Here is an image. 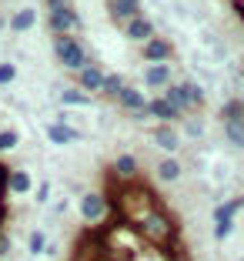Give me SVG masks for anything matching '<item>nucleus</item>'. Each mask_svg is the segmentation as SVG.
<instances>
[{
    "label": "nucleus",
    "instance_id": "23",
    "mask_svg": "<svg viewBox=\"0 0 244 261\" xmlns=\"http://www.w3.org/2000/svg\"><path fill=\"white\" fill-rule=\"evenodd\" d=\"M224 138H228L237 151H244V117L241 121H228L224 124Z\"/></svg>",
    "mask_w": 244,
    "mask_h": 261
},
{
    "label": "nucleus",
    "instance_id": "15",
    "mask_svg": "<svg viewBox=\"0 0 244 261\" xmlns=\"http://www.w3.org/2000/svg\"><path fill=\"white\" fill-rule=\"evenodd\" d=\"M117 104H121L127 114H141V111H147V97L141 94V87H134V84H127V87L121 91Z\"/></svg>",
    "mask_w": 244,
    "mask_h": 261
},
{
    "label": "nucleus",
    "instance_id": "6",
    "mask_svg": "<svg viewBox=\"0 0 244 261\" xmlns=\"http://www.w3.org/2000/svg\"><path fill=\"white\" fill-rule=\"evenodd\" d=\"M147 114H151L157 124H177V121H184V114L171 104L168 97H164V94H157V97L147 100Z\"/></svg>",
    "mask_w": 244,
    "mask_h": 261
},
{
    "label": "nucleus",
    "instance_id": "25",
    "mask_svg": "<svg viewBox=\"0 0 244 261\" xmlns=\"http://www.w3.org/2000/svg\"><path fill=\"white\" fill-rule=\"evenodd\" d=\"M17 144H20V134H17L14 127H4V130H0V154L14 151Z\"/></svg>",
    "mask_w": 244,
    "mask_h": 261
},
{
    "label": "nucleus",
    "instance_id": "30",
    "mask_svg": "<svg viewBox=\"0 0 244 261\" xmlns=\"http://www.w3.org/2000/svg\"><path fill=\"white\" fill-rule=\"evenodd\" d=\"M37 201H40V204H47V201H50V181H44V185L37 188Z\"/></svg>",
    "mask_w": 244,
    "mask_h": 261
},
{
    "label": "nucleus",
    "instance_id": "14",
    "mask_svg": "<svg viewBox=\"0 0 244 261\" xmlns=\"http://www.w3.org/2000/svg\"><path fill=\"white\" fill-rule=\"evenodd\" d=\"M151 138L160 151H168V154H174L177 147H181V134H177V127H171V124H157Z\"/></svg>",
    "mask_w": 244,
    "mask_h": 261
},
{
    "label": "nucleus",
    "instance_id": "2",
    "mask_svg": "<svg viewBox=\"0 0 244 261\" xmlns=\"http://www.w3.org/2000/svg\"><path fill=\"white\" fill-rule=\"evenodd\" d=\"M50 50H53V57H57V64L67 67V70H74V74H80V70L91 64V61H87L84 44H80L74 34H67V37H53L50 40Z\"/></svg>",
    "mask_w": 244,
    "mask_h": 261
},
{
    "label": "nucleus",
    "instance_id": "9",
    "mask_svg": "<svg viewBox=\"0 0 244 261\" xmlns=\"http://www.w3.org/2000/svg\"><path fill=\"white\" fill-rule=\"evenodd\" d=\"M144 4L141 0H107V14H111V20H117L124 27V23H130L134 17H141L144 14Z\"/></svg>",
    "mask_w": 244,
    "mask_h": 261
},
{
    "label": "nucleus",
    "instance_id": "17",
    "mask_svg": "<svg viewBox=\"0 0 244 261\" xmlns=\"http://www.w3.org/2000/svg\"><path fill=\"white\" fill-rule=\"evenodd\" d=\"M244 207V201H241V194L237 198H231V201H221V204L211 211V221L214 224H221V221H237V211Z\"/></svg>",
    "mask_w": 244,
    "mask_h": 261
},
{
    "label": "nucleus",
    "instance_id": "1",
    "mask_svg": "<svg viewBox=\"0 0 244 261\" xmlns=\"http://www.w3.org/2000/svg\"><path fill=\"white\" fill-rule=\"evenodd\" d=\"M138 231H141V238H144V241H151V245H157V248L177 245V224H174V218H171L160 204H154L147 215L138 218Z\"/></svg>",
    "mask_w": 244,
    "mask_h": 261
},
{
    "label": "nucleus",
    "instance_id": "33",
    "mask_svg": "<svg viewBox=\"0 0 244 261\" xmlns=\"http://www.w3.org/2000/svg\"><path fill=\"white\" fill-rule=\"evenodd\" d=\"M10 27V17H0V31H7Z\"/></svg>",
    "mask_w": 244,
    "mask_h": 261
},
{
    "label": "nucleus",
    "instance_id": "7",
    "mask_svg": "<svg viewBox=\"0 0 244 261\" xmlns=\"http://www.w3.org/2000/svg\"><path fill=\"white\" fill-rule=\"evenodd\" d=\"M44 134H47V141H50V144H61V147L77 144V141H80V130H77L74 124H67V121H50L44 127Z\"/></svg>",
    "mask_w": 244,
    "mask_h": 261
},
{
    "label": "nucleus",
    "instance_id": "16",
    "mask_svg": "<svg viewBox=\"0 0 244 261\" xmlns=\"http://www.w3.org/2000/svg\"><path fill=\"white\" fill-rule=\"evenodd\" d=\"M114 174L121 177L124 185H130V181H134V177L141 174L138 158H134V154H117V158H114Z\"/></svg>",
    "mask_w": 244,
    "mask_h": 261
},
{
    "label": "nucleus",
    "instance_id": "32",
    "mask_svg": "<svg viewBox=\"0 0 244 261\" xmlns=\"http://www.w3.org/2000/svg\"><path fill=\"white\" fill-rule=\"evenodd\" d=\"M47 10H57V7H67V0H44Z\"/></svg>",
    "mask_w": 244,
    "mask_h": 261
},
{
    "label": "nucleus",
    "instance_id": "18",
    "mask_svg": "<svg viewBox=\"0 0 244 261\" xmlns=\"http://www.w3.org/2000/svg\"><path fill=\"white\" fill-rule=\"evenodd\" d=\"M61 104H64V108H87V104H91V94L80 91L77 84L61 87Z\"/></svg>",
    "mask_w": 244,
    "mask_h": 261
},
{
    "label": "nucleus",
    "instance_id": "4",
    "mask_svg": "<svg viewBox=\"0 0 244 261\" xmlns=\"http://www.w3.org/2000/svg\"><path fill=\"white\" fill-rule=\"evenodd\" d=\"M80 14H77L74 7H57V10H47V31L53 34V37H67V34L80 31Z\"/></svg>",
    "mask_w": 244,
    "mask_h": 261
},
{
    "label": "nucleus",
    "instance_id": "31",
    "mask_svg": "<svg viewBox=\"0 0 244 261\" xmlns=\"http://www.w3.org/2000/svg\"><path fill=\"white\" fill-rule=\"evenodd\" d=\"M7 185H10V168L0 164V191H7Z\"/></svg>",
    "mask_w": 244,
    "mask_h": 261
},
{
    "label": "nucleus",
    "instance_id": "24",
    "mask_svg": "<svg viewBox=\"0 0 244 261\" xmlns=\"http://www.w3.org/2000/svg\"><path fill=\"white\" fill-rule=\"evenodd\" d=\"M47 245H50V241H47V231H31V234H27V251H31L34 258H37V254H47Z\"/></svg>",
    "mask_w": 244,
    "mask_h": 261
},
{
    "label": "nucleus",
    "instance_id": "8",
    "mask_svg": "<svg viewBox=\"0 0 244 261\" xmlns=\"http://www.w3.org/2000/svg\"><path fill=\"white\" fill-rule=\"evenodd\" d=\"M141 57H144L147 64H171V57H174V44L164 37H154L147 40L144 47H141Z\"/></svg>",
    "mask_w": 244,
    "mask_h": 261
},
{
    "label": "nucleus",
    "instance_id": "19",
    "mask_svg": "<svg viewBox=\"0 0 244 261\" xmlns=\"http://www.w3.org/2000/svg\"><path fill=\"white\" fill-rule=\"evenodd\" d=\"M34 23H37V10H34V7H20L14 17H10V31L23 34V31H31Z\"/></svg>",
    "mask_w": 244,
    "mask_h": 261
},
{
    "label": "nucleus",
    "instance_id": "12",
    "mask_svg": "<svg viewBox=\"0 0 244 261\" xmlns=\"http://www.w3.org/2000/svg\"><path fill=\"white\" fill-rule=\"evenodd\" d=\"M104 81H107V74H104V67H97V64H87V67L77 74V87L87 91V94H100Z\"/></svg>",
    "mask_w": 244,
    "mask_h": 261
},
{
    "label": "nucleus",
    "instance_id": "34",
    "mask_svg": "<svg viewBox=\"0 0 244 261\" xmlns=\"http://www.w3.org/2000/svg\"><path fill=\"white\" fill-rule=\"evenodd\" d=\"M241 100H244V94H241Z\"/></svg>",
    "mask_w": 244,
    "mask_h": 261
},
{
    "label": "nucleus",
    "instance_id": "29",
    "mask_svg": "<svg viewBox=\"0 0 244 261\" xmlns=\"http://www.w3.org/2000/svg\"><path fill=\"white\" fill-rule=\"evenodd\" d=\"M10 248H14V245H10V234H7L4 228H0V258H7V254H10Z\"/></svg>",
    "mask_w": 244,
    "mask_h": 261
},
{
    "label": "nucleus",
    "instance_id": "21",
    "mask_svg": "<svg viewBox=\"0 0 244 261\" xmlns=\"http://www.w3.org/2000/svg\"><path fill=\"white\" fill-rule=\"evenodd\" d=\"M218 117H221V124L241 121V117H244V100H241V97H228V100L221 104V111H218Z\"/></svg>",
    "mask_w": 244,
    "mask_h": 261
},
{
    "label": "nucleus",
    "instance_id": "20",
    "mask_svg": "<svg viewBox=\"0 0 244 261\" xmlns=\"http://www.w3.org/2000/svg\"><path fill=\"white\" fill-rule=\"evenodd\" d=\"M124 87H127L124 74H107L104 87H100V97H104V100H114V104H117V97H121V91H124Z\"/></svg>",
    "mask_w": 244,
    "mask_h": 261
},
{
    "label": "nucleus",
    "instance_id": "13",
    "mask_svg": "<svg viewBox=\"0 0 244 261\" xmlns=\"http://www.w3.org/2000/svg\"><path fill=\"white\" fill-rule=\"evenodd\" d=\"M181 174H184V164L177 161L174 154H164V158L157 161V168H154V177H157V181H164V185L181 181Z\"/></svg>",
    "mask_w": 244,
    "mask_h": 261
},
{
    "label": "nucleus",
    "instance_id": "5",
    "mask_svg": "<svg viewBox=\"0 0 244 261\" xmlns=\"http://www.w3.org/2000/svg\"><path fill=\"white\" fill-rule=\"evenodd\" d=\"M107 211H111V198L100 191H87L84 198H80V218H84L87 224H97L107 218Z\"/></svg>",
    "mask_w": 244,
    "mask_h": 261
},
{
    "label": "nucleus",
    "instance_id": "11",
    "mask_svg": "<svg viewBox=\"0 0 244 261\" xmlns=\"http://www.w3.org/2000/svg\"><path fill=\"white\" fill-rule=\"evenodd\" d=\"M171 64H147L144 67V84L151 87V91H168L174 81H171Z\"/></svg>",
    "mask_w": 244,
    "mask_h": 261
},
{
    "label": "nucleus",
    "instance_id": "28",
    "mask_svg": "<svg viewBox=\"0 0 244 261\" xmlns=\"http://www.w3.org/2000/svg\"><path fill=\"white\" fill-rule=\"evenodd\" d=\"M234 228H237V221H221V224H214V238H218V241H228L231 234H234Z\"/></svg>",
    "mask_w": 244,
    "mask_h": 261
},
{
    "label": "nucleus",
    "instance_id": "27",
    "mask_svg": "<svg viewBox=\"0 0 244 261\" xmlns=\"http://www.w3.org/2000/svg\"><path fill=\"white\" fill-rule=\"evenodd\" d=\"M184 134L187 138H201L204 134V121L201 117H184Z\"/></svg>",
    "mask_w": 244,
    "mask_h": 261
},
{
    "label": "nucleus",
    "instance_id": "22",
    "mask_svg": "<svg viewBox=\"0 0 244 261\" xmlns=\"http://www.w3.org/2000/svg\"><path fill=\"white\" fill-rule=\"evenodd\" d=\"M31 188H34V177L27 171H10V185H7L10 194H27Z\"/></svg>",
    "mask_w": 244,
    "mask_h": 261
},
{
    "label": "nucleus",
    "instance_id": "3",
    "mask_svg": "<svg viewBox=\"0 0 244 261\" xmlns=\"http://www.w3.org/2000/svg\"><path fill=\"white\" fill-rule=\"evenodd\" d=\"M164 97H168L184 117H187V111H201V108H204V91H201L194 81H181V84H171L168 91H164Z\"/></svg>",
    "mask_w": 244,
    "mask_h": 261
},
{
    "label": "nucleus",
    "instance_id": "10",
    "mask_svg": "<svg viewBox=\"0 0 244 261\" xmlns=\"http://www.w3.org/2000/svg\"><path fill=\"white\" fill-rule=\"evenodd\" d=\"M124 34H127V40H138V44H147V40L157 37V27H154L151 17H134L130 23H124Z\"/></svg>",
    "mask_w": 244,
    "mask_h": 261
},
{
    "label": "nucleus",
    "instance_id": "26",
    "mask_svg": "<svg viewBox=\"0 0 244 261\" xmlns=\"http://www.w3.org/2000/svg\"><path fill=\"white\" fill-rule=\"evenodd\" d=\"M14 81H17V64H10V61H0V87L14 84Z\"/></svg>",
    "mask_w": 244,
    "mask_h": 261
}]
</instances>
